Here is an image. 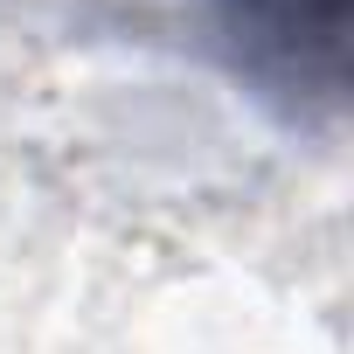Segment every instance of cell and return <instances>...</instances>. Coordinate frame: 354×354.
Masks as SVG:
<instances>
[{
  "mask_svg": "<svg viewBox=\"0 0 354 354\" xmlns=\"http://www.w3.org/2000/svg\"><path fill=\"white\" fill-rule=\"evenodd\" d=\"M230 28L257 70L285 84H326L340 56V0H230Z\"/></svg>",
  "mask_w": 354,
  "mask_h": 354,
  "instance_id": "obj_1",
  "label": "cell"
}]
</instances>
